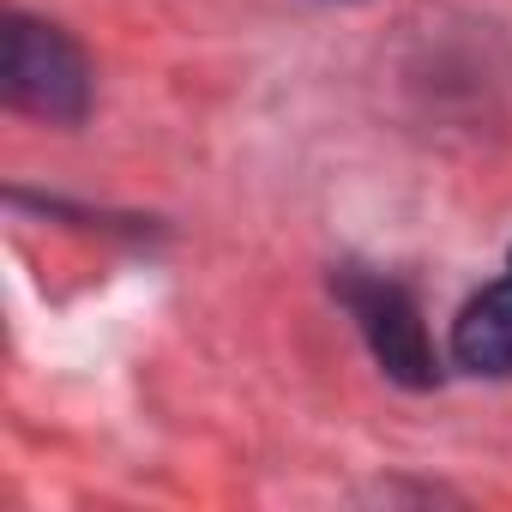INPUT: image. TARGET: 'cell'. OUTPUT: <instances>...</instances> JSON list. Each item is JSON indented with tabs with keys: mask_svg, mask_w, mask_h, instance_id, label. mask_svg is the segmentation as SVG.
<instances>
[{
	"mask_svg": "<svg viewBox=\"0 0 512 512\" xmlns=\"http://www.w3.org/2000/svg\"><path fill=\"white\" fill-rule=\"evenodd\" d=\"M0 91L13 109L49 121V127H79L91 115V61L85 49L31 13H7L0 31Z\"/></svg>",
	"mask_w": 512,
	"mask_h": 512,
	"instance_id": "6da1fadb",
	"label": "cell"
},
{
	"mask_svg": "<svg viewBox=\"0 0 512 512\" xmlns=\"http://www.w3.org/2000/svg\"><path fill=\"white\" fill-rule=\"evenodd\" d=\"M332 290H338V302L350 308V320H356V332H362V344L374 350V362H380L386 380H398V386H410V392L440 386L434 338H428L422 308L410 302L404 284L374 278V272H362V266H344V272L332 278Z\"/></svg>",
	"mask_w": 512,
	"mask_h": 512,
	"instance_id": "7a4b0ae2",
	"label": "cell"
},
{
	"mask_svg": "<svg viewBox=\"0 0 512 512\" xmlns=\"http://www.w3.org/2000/svg\"><path fill=\"white\" fill-rule=\"evenodd\" d=\"M452 356H458V368L488 374V380L512 374V278H500L476 302H464V314L452 326Z\"/></svg>",
	"mask_w": 512,
	"mask_h": 512,
	"instance_id": "3957f363",
	"label": "cell"
}]
</instances>
